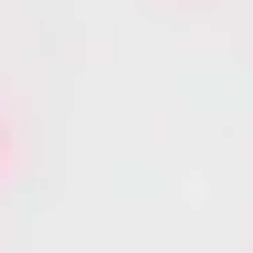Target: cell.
<instances>
[{
	"label": "cell",
	"mask_w": 253,
	"mask_h": 253,
	"mask_svg": "<svg viewBox=\"0 0 253 253\" xmlns=\"http://www.w3.org/2000/svg\"><path fill=\"white\" fill-rule=\"evenodd\" d=\"M0 179H11V126H0Z\"/></svg>",
	"instance_id": "1"
}]
</instances>
